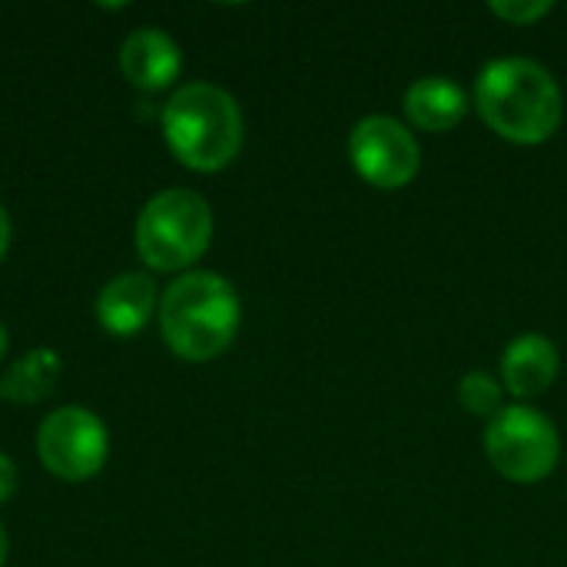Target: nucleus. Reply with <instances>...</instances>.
Returning a JSON list of instances; mask_svg holds the SVG:
<instances>
[{"label": "nucleus", "instance_id": "4468645a", "mask_svg": "<svg viewBox=\"0 0 567 567\" xmlns=\"http://www.w3.org/2000/svg\"><path fill=\"white\" fill-rule=\"evenodd\" d=\"M488 10L515 27H528V23H538L542 17H548L555 10L551 0H492Z\"/></svg>", "mask_w": 567, "mask_h": 567}, {"label": "nucleus", "instance_id": "f03ea898", "mask_svg": "<svg viewBox=\"0 0 567 567\" xmlns=\"http://www.w3.org/2000/svg\"><path fill=\"white\" fill-rule=\"evenodd\" d=\"M239 296L216 272H183L159 299V332L173 355L209 362L239 332Z\"/></svg>", "mask_w": 567, "mask_h": 567}, {"label": "nucleus", "instance_id": "7ed1b4c3", "mask_svg": "<svg viewBox=\"0 0 567 567\" xmlns=\"http://www.w3.org/2000/svg\"><path fill=\"white\" fill-rule=\"evenodd\" d=\"M243 110L216 83H186L163 106V136L173 156L196 169H226L243 150Z\"/></svg>", "mask_w": 567, "mask_h": 567}, {"label": "nucleus", "instance_id": "f3484780", "mask_svg": "<svg viewBox=\"0 0 567 567\" xmlns=\"http://www.w3.org/2000/svg\"><path fill=\"white\" fill-rule=\"evenodd\" d=\"M7 561V532H3V525H0V567Z\"/></svg>", "mask_w": 567, "mask_h": 567}, {"label": "nucleus", "instance_id": "423d86ee", "mask_svg": "<svg viewBox=\"0 0 567 567\" xmlns=\"http://www.w3.org/2000/svg\"><path fill=\"white\" fill-rule=\"evenodd\" d=\"M110 435L106 425L76 405L50 412L37 432V455L43 468L60 482H86L106 465Z\"/></svg>", "mask_w": 567, "mask_h": 567}, {"label": "nucleus", "instance_id": "2eb2a0df", "mask_svg": "<svg viewBox=\"0 0 567 567\" xmlns=\"http://www.w3.org/2000/svg\"><path fill=\"white\" fill-rule=\"evenodd\" d=\"M13 492H17V468H13V462L0 452V505L10 502Z\"/></svg>", "mask_w": 567, "mask_h": 567}, {"label": "nucleus", "instance_id": "20e7f679", "mask_svg": "<svg viewBox=\"0 0 567 567\" xmlns=\"http://www.w3.org/2000/svg\"><path fill=\"white\" fill-rule=\"evenodd\" d=\"M213 239V209L193 189L156 193L136 219L140 259L156 272L193 266Z\"/></svg>", "mask_w": 567, "mask_h": 567}, {"label": "nucleus", "instance_id": "1a4fd4ad", "mask_svg": "<svg viewBox=\"0 0 567 567\" xmlns=\"http://www.w3.org/2000/svg\"><path fill=\"white\" fill-rule=\"evenodd\" d=\"M561 355L548 336L528 332L508 342L502 355V385L515 399H535L558 379Z\"/></svg>", "mask_w": 567, "mask_h": 567}, {"label": "nucleus", "instance_id": "6e6552de", "mask_svg": "<svg viewBox=\"0 0 567 567\" xmlns=\"http://www.w3.org/2000/svg\"><path fill=\"white\" fill-rule=\"evenodd\" d=\"M179 66H183L179 47L173 43L169 33L156 27H143L130 33L120 47V70L136 90L146 93L166 90L179 76Z\"/></svg>", "mask_w": 567, "mask_h": 567}, {"label": "nucleus", "instance_id": "0eeeda50", "mask_svg": "<svg viewBox=\"0 0 567 567\" xmlns=\"http://www.w3.org/2000/svg\"><path fill=\"white\" fill-rule=\"evenodd\" d=\"M349 159L369 186L402 189L415 179L422 153L402 120L365 116L349 133Z\"/></svg>", "mask_w": 567, "mask_h": 567}, {"label": "nucleus", "instance_id": "9b49d317", "mask_svg": "<svg viewBox=\"0 0 567 567\" xmlns=\"http://www.w3.org/2000/svg\"><path fill=\"white\" fill-rule=\"evenodd\" d=\"M405 116L425 133H449L468 113L465 90L449 76H422L405 90Z\"/></svg>", "mask_w": 567, "mask_h": 567}, {"label": "nucleus", "instance_id": "ddd939ff", "mask_svg": "<svg viewBox=\"0 0 567 567\" xmlns=\"http://www.w3.org/2000/svg\"><path fill=\"white\" fill-rule=\"evenodd\" d=\"M458 402L465 405V412L478 419H495L505 409V385L495 382L488 372L475 369L458 382Z\"/></svg>", "mask_w": 567, "mask_h": 567}, {"label": "nucleus", "instance_id": "f8f14e48", "mask_svg": "<svg viewBox=\"0 0 567 567\" xmlns=\"http://www.w3.org/2000/svg\"><path fill=\"white\" fill-rule=\"evenodd\" d=\"M60 379V355L50 349H33L0 379V399L13 405H33L56 389Z\"/></svg>", "mask_w": 567, "mask_h": 567}, {"label": "nucleus", "instance_id": "a211bd4d", "mask_svg": "<svg viewBox=\"0 0 567 567\" xmlns=\"http://www.w3.org/2000/svg\"><path fill=\"white\" fill-rule=\"evenodd\" d=\"M3 352H7V329H3V322H0V359H3Z\"/></svg>", "mask_w": 567, "mask_h": 567}, {"label": "nucleus", "instance_id": "9d476101", "mask_svg": "<svg viewBox=\"0 0 567 567\" xmlns=\"http://www.w3.org/2000/svg\"><path fill=\"white\" fill-rule=\"evenodd\" d=\"M156 309V286L143 272H123L96 296V319L113 336H136Z\"/></svg>", "mask_w": 567, "mask_h": 567}, {"label": "nucleus", "instance_id": "f257e3e1", "mask_svg": "<svg viewBox=\"0 0 567 567\" xmlns=\"http://www.w3.org/2000/svg\"><path fill=\"white\" fill-rule=\"evenodd\" d=\"M475 110L502 140L538 146L558 133L565 120V96L542 63L528 56H502L478 70Z\"/></svg>", "mask_w": 567, "mask_h": 567}, {"label": "nucleus", "instance_id": "dca6fc26", "mask_svg": "<svg viewBox=\"0 0 567 567\" xmlns=\"http://www.w3.org/2000/svg\"><path fill=\"white\" fill-rule=\"evenodd\" d=\"M7 246H10V219H7V209L0 206V259L7 256Z\"/></svg>", "mask_w": 567, "mask_h": 567}, {"label": "nucleus", "instance_id": "39448f33", "mask_svg": "<svg viewBox=\"0 0 567 567\" xmlns=\"http://www.w3.org/2000/svg\"><path fill=\"white\" fill-rule=\"evenodd\" d=\"M485 455L502 478L535 485L555 472L561 435L545 412L532 405H505L485 429Z\"/></svg>", "mask_w": 567, "mask_h": 567}]
</instances>
